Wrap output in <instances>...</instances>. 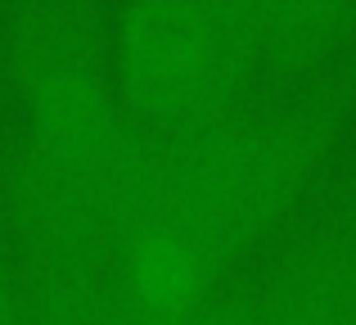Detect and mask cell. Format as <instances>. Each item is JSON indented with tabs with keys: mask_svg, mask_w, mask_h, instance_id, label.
<instances>
[{
	"mask_svg": "<svg viewBox=\"0 0 356 325\" xmlns=\"http://www.w3.org/2000/svg\"><path fill=\"white\" fill-rule=\"evenodd\" d=\"M352 100L307 90L176 132H149L136 181L113 226L122 294L145 325L203 308L217 280L302 208L325 176Z\"/></svg>",
	"mask_w": 356,
	"mask_h": 325,
	"instance_id": "1",
	"label": "cell"
},
{
	"mask_svg": "<svg viewBox=\"0 0 356 325\" xmlns=\"http://www.w3.org/2000/svg\"><path fill=\"white\" fill-rule=\"evenodd\" d=\"M113 81L145 132H176L226 113L257 77V59L226 0H127L108 14Z\"/></svg>",
	"mask_w": 356,
	"mask_h": 325,
	"instance_id": "2",
	"label": "cell"
},
{
	"mask_svg": "<svg viewBox=\"0 0 356 325\" xmlns=\"http://www.w3.org/2000/svg\"><path fill=\"white\" fill-rule=\"evenodd\" d=\"M257 325H356V190L325 203L252 299Z\"/></svg>",
	"mask_w": 356,
	"mask_h": 325,
	"instance_id": "3",
	"label": "cell"
},
{
	"mask_svg": "<svg viewBox=\"0 0 356 325\" xmlns=\"http://www.w3.org/2000/svg\"><path fill=\"white\" fill-rule=\"evenodd\" d=\"M257 72L307 77L356 45V0H226Z\"/></svg>",
	"mask_w": 356,
	"mask_h": 325,
	"instance_id": "4",
	"label": "cell"
},
{
	"mask_svg": "<svg viewBox=\"0 0 356 325\" xmlns=\"http://www.w3.org/2000/svg\"><path fill=\"white\" fill-rule=\"evenodd\" d=\"M163 325H257V317H252V303L248 308H235V303H203V308L185 312V317L176 321H163Z\"/></svg>",
	"mask_w": 356,
	"mask_h": 325,
	"instance_id": "5",
	"label": "cell"
},
{
	"mask_svg": "<svg viewBox=\"0 0 356 325\" xmlns=\"http://www.w3.org/2000/svg\"><path fill=\"white\" fill-rule=\"evenodd\" d=\"M0 325H23V321H18V312H14V308H9V303H5V299H0Z\"/></svg>",
	"mask_w": 356,
	"mask_h": 325,
	"instance_id": "6",
	"label": "cell"
},
{
	"mask_svg": "<svg viewBox=\"0 0 356 325\" xmlns=\"http://www.w3.org/2000/svg\"><path fill=\"white\" fill-rule=\"evenodd\" d=\"M352 81H356V72H352Z\"/></svg>",
	"mask_w": 356,
	"mask_h": 325,
	"instance_id": "7",
	"label": "cell"
}]
</instances>
